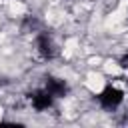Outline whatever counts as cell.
<instances>
[{
  "label": "cell",
  "mask_w": 128,
  "mask_h": 128,
  "mask_svg": "<svg viewBox=\"0 0 128 128\" xmlns=\"http://www.w3.org/2000/svg\"><path fill=\"white\" fill-rule=\"evenodd\" d=\"M124 98H126L124 90L120 86H116V84H110V82L104 84V88L94 96V100L98 102V106L102 110H106V112H116L124 104Z\"/></svg>",
  "instance_id": "1"
},
{
  "label": "cell",
  "mask_w": 128,
  "mask_h": 128,
  "mask_svg": "<svg viewBox=\"0 0 128 128\" xmlns=\"http://www.w3.org/2000/svg\"><path fill=\"white\" fill-rule=\"evenodd\" d=\"M34 50H36L38 58L44 60V62H52L58 56V44L54 42L52 34H48L44 30L36 32V36H34Z\"/></svg>",
  "instance_id": "2"
},
{
  "label": "cell",
  "mask_w": 128,
  "mask_h": 128,
  "mask_svg": "<svg viewBox=\"0 0 128 128\" xmlns=\"http://www.w3.org/2000/svg\"><path fill=\"white\" fill-rule=\"evenodd\" d=\"M26 98H28V104L32 106V110H36V112L52 110L54 104H56V98H54L44 86H38V88L30 90V92L26 94Z\"/></svg>",
  "instance_id": "3"
},
{
  "label": "cell",
  "mask_w": 128,
  "mask_h": 128,
  "mask_svg": "<svg viewBox=\"0 0 128 128\" xmlns=\"http://www.w3.org/2000/svg\"><path fill=\"white\" fill-rule=\"evenodd\" d=\"M42 86H44L56 100H62V98H66V96L70 94V84H68L64 78L54 76V74H46V76L42 78Z\"/></svg>",
  "instance_id": "4"
},
{
  "label": "cell",
  "mask_w": 128,
  "mask_h": 128,
  "mask_svg": "<svg viewBox=\"0 0 128 128\" xmlns=\"http://www.w3.org/2000/svg\"><path fill=\"white\" fill-rule=\"evenodd\" d=\"M118 64H120V68H128V52H126V54L118 60Z\"/></svg>",
  "instance_id": "5"
},
{
  "label": "cell",
  "mask_w": 128,
  "mask_h": 128,
  "mask_svg": "<svg viewBox=\"0 0 128 128\" xmlns=\"http://www.w3.org/2000/svg\"><path fill=\"white\" fill-rule=\"evenodd\" d=\"M126 20H128V14H126Z\"/></svg>",
  "instance_id": "6"
}]
</instances>
